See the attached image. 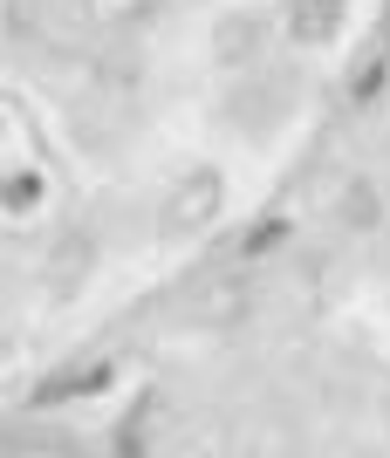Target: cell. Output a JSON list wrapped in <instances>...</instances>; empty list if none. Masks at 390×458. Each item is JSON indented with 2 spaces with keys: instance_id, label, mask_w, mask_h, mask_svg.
<instances>
[{
  "instance_id": "cell-1",
  "label": "cell",
  "mask_w": 390,
  "mask_h": 458,
  "mask_svg": "<svg viewBox=\"0 0 390 458\" xmlns=\"http://www.w3.org/2000/svg\"><path fill=\"white\" fill-rule=\"evenodd\" d=\"M41 172H28V157H7L0 165V212H28V206H41Z\"/></svg>"
},
{
  "instance_id": "cell-2",
  "label": "cell",
  "mask_w": 390,
  "mask_h": 458,
  "mask_svg": "<svg viewBox=\"0 0 390 458\" xmlns=\"http://www.w3.org/2000/svg\"><path fill=\"white\" fill-rule=\"evenodd\" d=\"M206 206H213V178H199V191H178L172 226H192V219H206Z\"/></svg>"
},
{
  "instance_id": "cell-3",
  "label": "cell",
  "mask_w": 390,
  "mask_h": 458,
  "mask_svg": "<svg viewBox=\"0 0 390 458\" xmlns=\"http://www.w3.org/2000/svg\"><path fill=\"white\" fill-rule=\"evenodd\" d=\"M343 206H350V226H370V219H377V191H370V185H356Z\"/></svg>"
},
{
  "instance_id": "cell-4",
  "label": "cell",
  "mask_w": 390,
  "mask_h": 458,
  "mask_svg": "<svg viewBox=\"0 0 390 458\" xmlns=\"http://www.w3.org/2000/svg\"><path fill=\"white\" fill-rule=\"evenodd\" d=\"M7 157H21V131H14V116L0 110V165H7Z\"/></svg>"
}]
</instances>
